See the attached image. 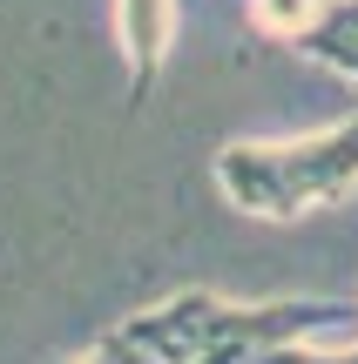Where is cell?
<instances>
[{
    "label": "cell",
    "instance_id": "6da1fadb",
    "mask_svg": "<svg viewBox=\"0 0 358 364\" xmlns=\"http://www.w3.org/2000/svg\"><path fill=\"white\" fill-rule=\"evenodd\" d=\"M318 331H358V311L325 304V297L230 304L216 290H183V297L115 324V338L142 364H251L270 344H298V338H318Z\"/></svg>",
    "mask_w": 358,
    "mask_h": 364
},
{
    "label": "cell",
    "instance_id": "7a4b0ae2",
    "mask_svg": "<svg viewBox=\"0 0 358 364\" xmlns=\"http://www.w3.org/2000/svg\"><path fill=\"white\" fill-rule=\"evenodd\" d=\"M216 189L230 209L264 223H298L358 196V115L305 142H230L216 149Z\"/></svg>",
    "mask_w": 358,
    "mask_h": 364
},
{
    "label": "cell",
    "instance_id": "3957f363",
    "mask_svg": "<svg viewBox=\"0 0 358 364\" xmlns=\"http://www.w3.org/2000/svg\"><path fill=\"white\" fill-rule=\"evenodd\" d=\"M169 48H176V0H122V54H129L135 95L156 88Z\"/></svg>",
    "mask_w": 358,
    "mask_h": 364
},
{
    "label": "cell",
    "instance_id": "277c9868",
    "mask_svg": "<svg viewBox=\"0 0 358 364\" xmlns=\"http://www.w3.org/2000/svg\"><path fill=\"white\" fill-rule=\"evenodd\" d=\"M298 54H311L318 68L358 81V0H325V14L298 34Z\"/></svg>",
    "mask_w": 358,
    "mask_h": 364
},
{
    "label": "cell",
    "instance_id": "5b68a950",
    "mask_svg": "<svg viewBox=\"0 0 358 364\" xmlns=\"http://www.w3.org/2000/svg\"><path fill=\"white\" fill-rule=\"evenodd\" d=\"M318 14H325V0H251V21L278 41H298Z\"/></svg>",
    "mask_w": 358,
    "mask_h": 364
},
{
    "label": "cell",
    "instance_id": "8992f818",
    "mask_svg": "<svg viewBox=\"0 0 358 364\" xmlns=\"http://www.w3.org/2000/svg\"><path fill=\"white\" fill-rule=\"evenodd\" d=\"M251 364H358V351H318V344H270V351H257Z\"/></svg>",
    "mask_w": 358,
    "mask_h": 364
},
{
    "label": "cell",
    "instance_id": "52a82bcc",
    "mask_svg": "<svg viewBox=\"0 0 358 364\" xmlns=\"http://www.w3.org/2000/svg\"><path fill=\"white\" fill-rule=\"evenodd\" d=\"M48 364H142V358H135L129 344H122L115 331H108V338L95 344V351H81V358H48Z\"/></svg>",
    "mask_w": 358,
    "mask_h": 364
}]
</instances>
